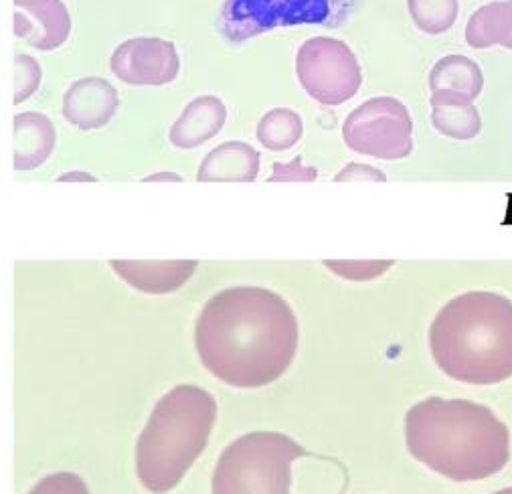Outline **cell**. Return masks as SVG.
<instances>
[{
	"instance_id": "f1b7e54d",
	"label": "cell",
	"mask_w": 512,
	"mask_h": 494,
	"mask_svg": "<svg viewBox=\"0 0 512 494\" xmlns=\"http://www.w3.org/2000/svg\"><path fill=\"white\" fill-rule=\"evenodd\" d=\"M510 49H512V43H510Z\"/></svg>"
},
{
	"instance_id": "9a60e30c",
	"label": "cell",
	"mask_w": 512,
	"mask_h": 494,
	"mask_svg": "<svg viewBox=\"0 0 512 494\" xmlns=\"http://www.w3.org/2000/svg\"><path fill=\"white\" fill-rule=\"evenodd\" d=\"M260 152L247 142H225L213 148L201 162L197 181H255L260 175Z\"/></svg>"
},
{
	"instance_id": "d6986e66",
	"label": "cell",
	"mask_w": 512,
	"mask_h": 494,
	"mask_svg": "<svg viewBox=\"0 0 512 494\" xmlns=\"http://www.w3.org/2000/svg\"><path fill=\"white\" fill-rule=\"evenodd\" d=\"M304 136V122L298 112L290 108H276L268 112L258 124V140L274 152L290 150Z\"/></svg>"
},
{
	"instance_id": "83f0119b",
	"label": "cell",
	"mask_w": 512,
	"mask_h": 494,
	"mask_svg": "<svg viewBox=\"0 0 512 494\" xmlns=\"http://www.w3.org/2000/svg\"><path fill=\"white\" fill-rule=\"evenodd\" d=\"M494 494H512V486H510V488H502V490H498V492H494Z\"/></svg>"
},
{
	"instance_id": "7c38bea8",
	"label": "cell",
	"mask_w": 512,
	"mask_h": 494,
	"mask_svg": "<svg viewBox=\"0 0 512 494\" xmlns=\"http://www.w3.org/2000/svg\"><path fill=\"white\" fill-rule=\"evenodd\" d=\"M199 262L170 260V262H140L112 260L110 268L132 288L144 294H170L183 288L195 274Z\"/></svg>"
},
{
	"instance_id": "52a82bcc",
	"label": "cell",
	"mask_w": 512,
	"mask_h": 494,
	"mask_svg": "<svg viewBox=\"0 0 512 494\" xmlns=\"http://www.w3.org/2000/svg\"><path fill=\"white\" fill-rule=\"evenodd\" d=\"M296 75L310 98L322 106H340L357 96L363 84L361 65L343 41L314 37L296 55Z\"/></svg>"
},
{
	"instance_id": "2e32d148",
	"label": "cell",
	"mask_w": 512,
	"mask_h": 494,
	"mask_svg": "<svg viewBox=\"0 0 512 494\" xmlns=\"http://www.w3.org/2000/svg\"><path fill=\"white\" fill-rule=\"evenodd\" d=\"M484 75L476 61L464 55L442 57L430 73V90L434 98L472 102L482 94Z\"/></svg>"
},
{
	"instance_id": "e0dca14e",
	"label": "cell",
	"mask_w": 512,
	"mask_h": 494,
	"mask_svg": "<svg viewBox=\"0 0 512 494\" xmlns=\"http://www.w3.org/2000/svg\"><path fill=\"white\" fill-rule=\"evenodd\" d=\"M466 41L474 49H488L502 45L510 49L512 43V0H498L480 7L466 25Z\"/></svg>"
},
{
	"instance_id": "603a6c76",
	"label": "cell",
	"mask_w": 512,
	"mask_h": 494,
	"mask_svg": "<svg viewBox=\"0 0 512 494\" xmlns=\"http://www.w3.org/2000/svg\"><path fill=\"white\" fill-rule=\"evenodd\" d=\"M338 276L351 280H369L383 274L393 262H324Z\"/></svg>"
},
{
	"instance_id": "5bb4252c",
	"label": "cell",
	"mask_w": 512,
	"mask_h": 494,
	"mask_svg": "<svg viewBox=\"0 0 512 494\" xmlns=\"http://www.w3.org/2000/svg\"><path fill=\"white\" fill-rule=\"evenodd\" d=\"M227 120L225 104L215 96L195 98L170 126V142L181 150L197 148L215 138Z\"/></svg>"
},
{
	"instance_id": "ffe728a7",
	"label": "cell",
	"mask_w": 512,
	"mask_h": 494,
	"mask_svg": "<svg viewBox=\"0 0 512 494\" xmlns=\"http://www.w3.org/2000/svg\"><path fill=\"white\" fill-rule=\"evenodd\" d=\"M407 9L419 31L442 35L454 27L460 0H407Z\"/></svg>"
},
{
	"instance_id": "4316f807",
	"label": "cell",
	"mask_w": 512,
	"mask_h": 494,
	"mask_svg": "<svg viewBox=\"0 0 512 494\" xmlns=\"http://www.w3.org/2000/svg\"><path fill=\"white\" fill-rule=\"evenodd\" d=\"M154 181H183V177L175 175V173H158V175H150L144 179V183H154Z\"/></svg>"
},
{
	"instance_id": "8fae6325",
	"label": "cell",
	"mask_w": 512,
	"mask_h": 494,
	"mask_svg": "<svg viewBox=\"0 0 512 494\" xmlns=\"http://www.w3.org/2000/svg\"><path fill=\"white\" fill-rule=\"evenodd\" d=\"M116 88L104 77H83L63 96V118L79 130L104 128L118 112Z\"/></svg>"
},
{
	"instance_id": "4fadbf2b",
	"label": "cell",
	"mask_w": 512,
	"mask_h": 494,
	"mask_svg": "<svg viewBox=\"0 0 512 494\" xmlns=\"http://www.w3.org/2000/svg\"><path fill=\"white\" fill-rule=\"evenodd\" d=\"M57 144L53 122L39 112H23L13 120V167L19 173L39 169L49 160Z\"/></svg>"
},
{
	"instance_id": "44dd1931",
	"label": "cell",
	"mask_w": 512,
	"mask_h": 494,
	"mask_svg": "<svg viewBox=\"0 0 512 494\" xmlns=\"http://www.w3.org/2000/svg\"><path fill=\"white\" fill-rule=\"evenodd\" d=\"M41 86V65L35 57L21 53L15 59V94L13 104L27 102Z\"/></svg>"
},
{
	"instance_id": "8992f818",
	"label": "cell",
	"mask_w": 512,
	"mask_h": 494,
	"mask_svg": "<svg viewBox=\"0 0 512 494\" xmlns=\"http://www.w3.org/2000/svg\"><path fill=\"white\" fill-rule=\"evenodd\" d=\"M355 0H227L221 11V31L241 43L278 27L343 25Z\"/></svg>"
},
{
	"instance_id": "5b68a950",
	"label": "cell",
	"mask_w": 512,
	"mask_h": 494,
	"mask_svg": "<svg viewBox=\"0 0 512 494\" xmlns=\"http://www.w3.org/2000/svg\"><path fill=\"white\" fill-rule=\"evenodd\" d=\"M306 448L280 432H251L231 442L213 472V494H292V464Z\"/></svg>"
},
{
	"instance_id": "7a4b0ae2",
	"label": "cell",
	"mask_w": 512,
	"mask_h": 494,
	"mask_svg": "<svg viewBox=\"0 0 512 494\" xmlns=\"http://www.w3.org/2000/svg\"><path fill=\"white\" fill-rule=\"evenodd\" d=\"M409 454L454 482H478L510 462V432L492 409L468 399L430 397L407 411Z\"/></svg>"
},
{
	"instance_id": "3957f363",
	"label": "cell",
	"mask_w": 512,
	"mask_h": 494,
	"mask_svg": "<svg viewBox=\"0 0 512 494\" xmlns=\"http://www.w3.org/2000/svg\"><path fill=\"white\" fill-rule=\"evenodd\" d=\"M438 367L454 381L496 385L512 377V300L466 292L450 300L430 328Z\"/></svg>"
},
{
	"instance_id": "d4e9b609",
	"label": "cell",
	"mask_w": 512,
	"mask_h": 494,
	"mask_svg": "<svg viewBox=\"0 0 512 494\" xmlns=\"http://www.w3.org/2000/svg\"><path fill=\"white\" fill-rule=\"evenodd\" d=\"M385 179L387 177L381 171L373 167H365V164H349V167L343 173H338L336 177V181H381V183Z\"/></svg>"
},
{
	"instance_id": "277c9868",
	"label": "cell",
	"mask_w": 512,
	"mask_h": 494,
	"mask_svg": "<svg viewBox=\"0 0 512 494\" xmlns=\"http://www.w3.org/2000/svg\"><path fill=\"white\" fill-rule=\"evenodd\" d=\"M217 420L215 397L197 385L170 389L154 405L136 444V474L152 494L181 484L207 448Z\"/></svg>"
},
{
	"instance_id": "484cf974",
	"label": "cell",
	"mask_w": 512,
	"mask_h": 494,
	"mask_svg": "<svg viewBox=\"0 0 512 494\" xmlns=\"http://www.w3.org/2000/svg\"><path fill=\"white\" fill-rule=\"evenodd\" d=\"M59 183H69V181H85V183H96L98 179L90 173H81V171H71V173H63L61 177H57Z\"/></svg>"
},
{
	"instance_id": "7402d4cb",
	"label": "cell",
	"mask_w": 512,
	"mask_h": 494,
	"mask_svg": "<svg viewBox=\"0 0 512 494\" xmlns=\"http://www.w3.org/2000/svg\"><path fill=\"white\" fill-rule=\"evenodd\" d=\"M29 494H90V488L75 472H55L41 478Z\"/></svg>"
},
{
	"instance_id": "30bf717a",
	"label": "cell",
	"mask_w": 512,
	"mask_h": 494,
	"mask_svg": "<svg viewBox=\"0 0 512 494\" xmlns=\"http://www.w3.org/2000/svg\"><path fill=\"white\" fill-rule=\"evenodd\" d=\"M15 37L39 51L59 49L71 33V15L63 0H13Z\"/></svg>"
},
{
	"instance_id": "ba28073f",
	"label": "cell",
	"mask_w": 512,
	"mask_h": 494,
	"mask_svg": "<svg viewBox=\"0 0 512 494\" xmlns=\"http://www.w3.org/2000/svg\"><path fill=\"white\" fill-rule=\"evenodd\" d=\"M343 138L359 154L401 160L413 152V122L399 100L373 98L349 114Z\"/></svg>"
},
{
	"instance_id": "cb8c5ba5",
	"label": "cell",
	"mask_w": 512,
	"mask_h": 494,
	"mask_svg": "<svg viewBox=\"0 0 512 494\" xmlns=\"http://www.w3.org/2000/svg\"><path fill=\"white\" fill-rule=\"evenodd\" d=\"M316 175V169L304 167L300 158H294V162L290 164H274V173L270 181H314Z\"/></svg>"
},
{
	"instance_id": "9c48e42d",
	"label": "cell",
	"mask_w": 512,
	"mask_h": 494,
	"mask_svg": "<svg viewBox=\"0 0 512 494\" xmlns=\"http://www.w3.org/2000/svg\"><path fill=\"white\" fill-rule=\"evenodd\" d=\"M110 69L128 86H166L179 77L181 57L166 39L134 37L118 45Z\"/></svg>"
},
{
	"instance_id": "6da1fadb",
	"label": "cell",
	"mask_w": 512,
	"mask_h": 494,
	"mask_svg": "<svg viewBox=\"0 0 512 494\" xmlns=\"http://www.w3.org/2000/svg\"><path fill=\"white\" fill-rule=\"evenodd\" d=\"M300 328L290 304L258 286H235L215 294L201 310L195 347L219 381L253 389L278 381L292 365Z\"/></svg>"
},
{
	"instance_id": "ac0fdd59",
	"label": "cell",
	"mask_w": 512,
	"mask_h": 494,
	"mask_svg": "<svg viewBox=\"0 0 512 494\" xmlns=\"http://www.w3.org/2000/svg\"><path fill=\"white\" fill-rule=\"evenodd\" d=\"M434 128L454 140H472L482 132V118L472 102L432 96Z\"/></svg>"
}]
</instances>
